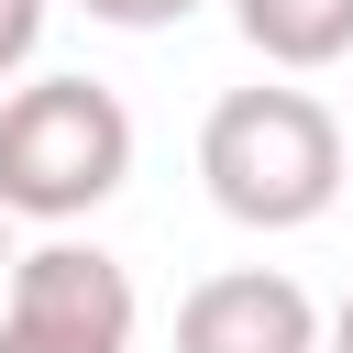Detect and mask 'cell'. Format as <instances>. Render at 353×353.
Returning <instances> with one entry per match:
<instances>
[{
	"label": "cell",
	"instance_id": "7a4b0ae2",
	"mask_svg": "<svg viewBox=\"0 0 353 353\" xmlns=\"http://www.w3.org/2000/svg\"><path fill=\"white\" fill-rule=\"evenodd\" d=\"M132 176V110L99 77H33L0 99V210L11 221H88Z\"/></svg>",
	"mask_w": 353,
	"mask_h": 353
},
{
	"label": "cell",
	"instance_id": "9c48e42d",
	"mask_svg": "<svg viewBox=\"0 0 353 353\" xmlns=\"http://www.w3.org/2000/svg\"><path fill=\"white\" fill-rule=\"evenodd\" d=\"M11 265H22V254H11V210H0V287H11Z\"/></svg>",
	"mask_w": 353,
	"mask_h": 353
},
{
	"label": "cell",
	"instance_id": "52a82bcc",
	"mask_svg": "<svg viewBox=\"0 0 353 353\" xmlns=\"http://www.w3.org/2000/svg\"><path fill=\"white\" fill-rule=\"evenodd\" d=\"M33 44H44V0H0V77L33 66Z\"/></svg>",
	"mask_w": 353,
	"mask_h": 353
},
{
	"label": "cell",
	"instance_id": "3957f363",
	"mask_svg": "<svg viewBox=\"0 0 353 353\" xmlns=\"http://www.w3.org/2000/svg\"><path fill=\"white\" fill-rule=\"evenodd\" d=\"M132 320H143L132 265L99 254V243H77V232L33 243V254L11 265V298H0V331L55 342V353H132Z\"/></svg>",
	"mask_w": 353,
	"mask_h": 353
},
{
	"label": "cell",
	"instance_id": "5b68a950",
	"mask_svg": "<svg viewBox=\"0 0 353 353\" xmlns=\"http://www.w3.org/2000/svg\"><path fill=\"white\" fill-rule=\"evenodd\" d=\"M232 22L265 66H342L353 55V0H232Z\"/></svg>",
	"mask_w": 353,
	"mask_h": 353
},
{
	"label": "cell",
	"instance_id": "30bf717a",
	"mask_svg": "<svg viewBox=\"0 0 353 353\" xmlns=\"http://www.w3.org/2000/svg\"><path fill=\"white\" fill-rule=\"evenodd\" d=\"M0 353H55V342H22V331H0Z\"/></svg>",
	"mask_w": 353,
	"mask_h": 353
},
{
	"label": "cell",
	"instance_id": "8992f818",
	"mask_svg": "<svg viewBox=\"0 0 353 353\" xmlns=\"http://www.w3.org/2000/svg\"><path fill=\"white\" fill-rule=\"evenodd\" d=\"M88 22H110V33H165V22H188L199 0H77Z\"/></svg>",
	"mask_w": 353,
	"mask_h": 353
},
{
	"label": "cell",
	"instance_id": "6da1fadb",
	"mask_svg": "<svg viewBox=\"0 0 353 353\" xmlns=\"http://www.w3.org/2000/svg\"><path fill=\"white\" fill-rule=\"evenodd\" d=\"M199 188L243 232H309L342 199V121L309 88H232L199 121Z\"/></svg>",
	"mask_w": 353,
	"mask_h": 353
},
{
	"label": "cell",
	"instance_id": "277c9868",
	"mask_svg": "<svg viewBox=\"0 0 353 353\" xmlns=\"http://www.w3.org/2000/svg\"><path fill=\"white\" fill-rule=\"evenodd\" d=\"M320 331L331 320L276 265H232V276L188 287V309H176V353H320Z\"/></svg>",
	"mask_w": 353,
	"mask_h": 353
},
{
	"label": "cell",
	"instance_id": "ba28073f",
	"mask_svg": "<svg viewBox=\"0 0 353 353\" xmlns=\"http://www.w3.org/2000/svg\"><path fill=\"white\" fill-rule=\"evenodd\" d=\"M320 353H353V298L331 309V331H320Z\"/></svg>",
	"mask_w": 353,
	"mask_h": 353
}]
</instances>
